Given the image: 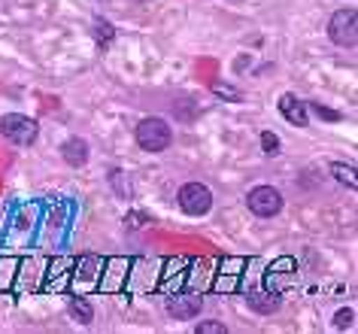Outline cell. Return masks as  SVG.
<instances>
[{"mask_svg":"<svg viewBox=\"0 0 358 334\" xmlns=\"http://www.w3.org/2000/svg\"><path fill=\"white\" fill-rule=\"evenodd\" d=\"M334 325H337V328H349V325H352V310H340Z\"/></svg>","mask_w":358,"mask_h":334,"instance_id":"14","label":"cell"},{"mask_svg":"<svg viewBox=\"0 0 358 334\" xmlns=\"http://www.w3.org/2000/svg\"><path fill=\"white\" fill-rule=\"evenodd\" d=\"M179 207L189 216H203V213H210V207H213V192L201 183H189L179 188Z\"/></svg>","mask_w":358,"mask_h":334,"instance_id":"4","label":"cell"},{"mask_svg":"<svg viewBox=\"0 0 358 334\" xmlns=\"http://www.w3.org/2000/svg\"><path fill=\"white\" fill-rule=\"evenodd\" d=\"M328 34H331V40H334L337 46L352 49L358 43V15H355V10H340V13L331 15Z\"/></svg>","mask_w":358,"mask_h":334,"instance_id":"3","label":"cell"},{"mask_svg":"<svg viewBox=\"0 0 358 334\" xmlns=\"http://www.w3.org/2000/svg\"><path fill=\"white\" fill-rule=\"evenodd\" d=\"M331 174H334L337 183H343V186H349V188H358V179H355V167H352V165L334 161V165H331Z\"/></svg>","mask_w":358,"mask_h":334,"instance_id":"10","label":"cell"},{"mask_svg":"<svg viewBox=\"0 0 358 334\" xmlns=\"http://www.w3.org/2000/svg\"><path fill=\"white\" fill-rule=\"evenodd\" d=\"M246 204H249V210H252L255 216H276L282 210V195L276 192L273 186H255L252 192H249L246 197Z\"/></svg>","mask_w":358,"mask_h":334,"instance_id":"5","label":"cell"},{"mask_svg":"<svg viewBox=\"0 0 358 334\" xmlns=\"http://www.w3.org/2000/svg\"><path fill=\"white\" fill-rule=\"evenodd\" d=\"M0 134L10 143H15V146H31L37 140V122L22 113H6L0 119Z\"/></svg>","mask_w":358,"mask_h":334,"instance_id":"2","label":"cell"},{"mask_svg":"<svg viewBox=\"0 0 358 334\" xmlns=\"http://www.w3.org/2000/svg\"><path fill=\"white\" fill-rule=\"evenodd\" d=\"M246 301H249V307H252L255 313H273L276 307H280V298L271 295V292H249Z\"/></svg>","mask_w":358,"mask_h":334,"instance_id":"9","label":"cell"},{"mask_svg":"<svg viewBox=\"0 0 358 334\" xmlns=\"http://www.w3.org/2000/svg\"><path fill=\"white\" fill-rule=\"evenodd\" d=\"M170 140H173V131H170V125L164 119H143L137 125V143H140V149H146V152H164L170 146Z\"/></svg>","mask_w":358,"mask_h":334,"instance_id":"1","label":"cell"},{"mask_svg":"<svg viewBox=\"0 0 358 334\" xmlns=\"http://www.w3.org/2000/svg\"><path fill=\"white\" fill-rule=\"evenodd\" d=\"M225 331V325H219V322H203L198 325V334H222Z\"/></svg>","mask_w":358,"mask_h":334,"instance_id":"13","label":"cell"},{"mask_svg":"<svg viewBox=\"0 0 358 334\" xmlns=\"http://www.w3.org/2000/svg\"><path fill=\"white\" fill-rule=\"evenodd\" d=\"M167 313L173 316V319H194V316L201 313V295H176L167 301Z\"/></svg>","mask_w":358,"mask_h":334,"instance_id":"6","label":"cell"},{"mask_svg":"<svg viewBox=\"0 0 358 334\" xmlns=\"http://www.w3.org/2000/svg\"><path fill=\"white\" fill-rule=\"evenodd\" d=\"M262 146H264L267 155H276V152H280V137H276V134H271V131H264V134H262Z\"/></svg>","mask_w":358,"mask_h":334,"instance_id":"12","label":"cell"},{"mask_svg":"<svg viewBox=\"0 0 358 334\" xmlns=\"http://www.w3.org/2000/svg\"><path fill=\"white\" fill-rule=\"evenodd\" d=\"M70 313H73L83 325H88V322H92V316H94L92 313V304H88L85 298H73V301H70Z\"/></svg>","mask_w":358,"mask_h":334,"instance_id":"11","label":"cell"},{"mask_svg":"<svg viewBox=\"0 0 358 334\" xmlns=\"http://www.w3.org/2000/svg\"><path fill=\"white\" fill-rule=\"evenodd\" d=\"M280 113H282L292 125H298V128H303V125H307V106H303V101H298L294 95H282V97H280Z\"/></svg>","mask_w":358,"mask_h":334,"instance_id":"7","label":"cell"},{"mask_svg":"<svg viewBox=\"0 0 358 334\" xmlns=\"http://www.w3.org/2000/svg\"><path fill=\"white\" fill-rule=\"evenodd\" d=\"M64 161L70 167H83L85 161H88V146H85V140H67L64 143Z\"/></svg>","mask_w":358,"mask_h":334,"instance_id":"8","label":"cell"}]
</instances>
